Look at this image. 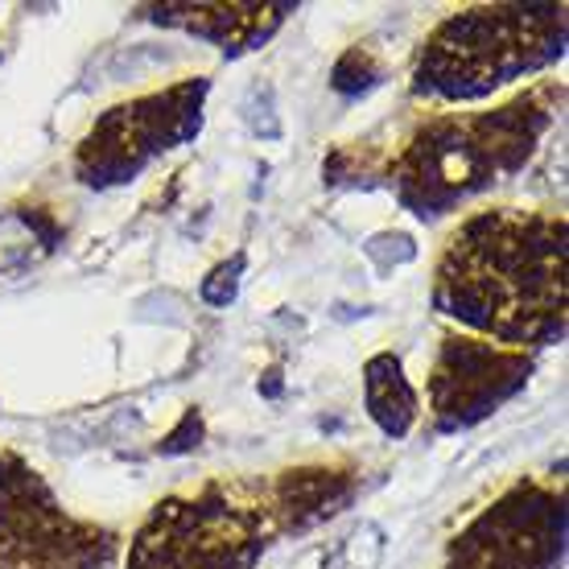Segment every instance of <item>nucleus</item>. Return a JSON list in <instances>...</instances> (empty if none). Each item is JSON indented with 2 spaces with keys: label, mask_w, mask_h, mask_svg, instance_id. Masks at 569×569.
Masks as SVG:
<instances>
[{
  "label": "nucleus",
  "mask_w": 569,
  "mask_h": 569,
  "mask_svg": "<svg viewBox=\"0 0 569 569\" xmlns=\"http://www.w3.org/2000/svg\"><path fill=\"white\" fill-rule=\"evenodd\" d=\"M438 306L499 342L561 335L566 223L520 211L475 214L441 257Z\"/></svg>",
  "instance_id": "f257e3e1"
},
{
  "label": "nucleus",
  "mask_w": 569,
  "mask_h": 569,
  "mask_svg": "<svg viewBox=\"0 0 569 569\" xmlns=\"http://www.w3.org/2000/svg\"><path fill=\"white\" fill-rule=\"evenodd\" d=\"M553 54H561V9H470L433 38L421 87L470 100Z\"/></svg>",
  "instance_id": "f03ea898"
},
{
  "label": "nucleus",
  "mask_w": 569,
  "mask_h": 569,
  "mask_svg": "<svg viewBox=\"0 0 569 569\" xmlns=\"http://www.w3.org/2000/svg\"><path fill=\"white\" fill-rule=\"evenodd\" d=\"M525 103H516L496 120H479V124H455V120L429 124L400 170L405 199L413 202L417 214H441V207L496 182L491 173L499 161H508V149H528L532 132L541 129V124L525 129Z\"/></svg>",
  "instance_id": "7ed1b4c3"
},
{
  "label": "nucleus",
  "mask_w": 569,
  "mask_h": 569,
  "mask_svg": "<svg viewBox=\"0 0 569 569\" xmlns=\"http://www.w3.org/2000/svg\"><path fill=\"white\" fill-rule=\"evenodd\" d=\"M264 549L252 532V516L228 503L157 512V532H144L132 553V569H248Z\"/></svg>",
  "instance_id": "20e7f679"
},
{
  "label": "nucleus",
  "mask_w": 569,
  "mask_h": 569,
  "mask_svg": "<svg viewBox=\"0 0 569 569\" xmlns=\"http://www.w3.org/2000/svg\"><path fill=\"white\" fill-rule=\"evenodd\" d=\"M561 557V508L549 499L512 496L470 528L450 569H549Z\"/></svg>",
  "instance_id": "39448f33"
}]
</instances>
